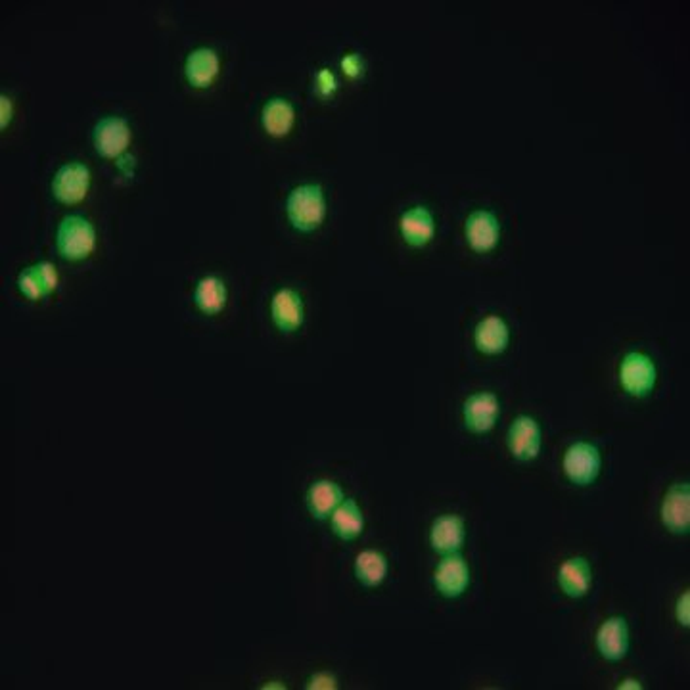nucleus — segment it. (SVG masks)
<instances>
[{
    "label": "nucleus",
    "instance_id": "412c9836",
    "mask_svg": "<svg viewBox=\"0 0 690 690\" xmlns=\"http://www.w3.org/2000/svg\"><path fill=\"white\" fill-rule=\"evenodd\" d=\"M219 73V54L209 46H198L184 60V75L190 85L207 87Z\"/></svg>",
    "mask_w": 690,
    "mask_h": 690
},
{
    "label": "nucleus",
    "instance_id": "7c9ffc66",
    "mask_svg": "<svg viewBox=\"0 0 690 690\" xmlns=\"http://www.w3.org/2000/svg\"><path fill=\"white\" fill-rule=\"evenodd\" d=\"M0 100H2V127H6L12 117V100L6 94H2Z\"/></svg>",
    "mask_w": 690,
    "mask_h": 690
},
{
    "label": "nucleus",
    "instance_id": "c756f323",
    "mask_svg": "<svg viewBox=\"0 0 690 690\" xmlns=\"http://www.w3.org/2000/svg\"><path fill=\"white\" fill-rule=\"evenodd\" d=\"M618 690H643V683L637 677H625L621 679L620 685L616 687Z\"/></svg>",
    "mask_w": 690,
    "mask_h": 690
},
{
    "label": "nucleus",
    "instance_id": "20e7f679",
    "mask_svg": "<svg viewBox=\"0 0 690 690\" xmlns=\"http://www.w3.org/2000/svg\"><path fill=\"white\" fill-rule=\"evenodd\" d=\"M621 390L631 397H646L650 395L658 382V367L656 361L644 351H629L621 359L620 370Z\"/></svg>",
    "mask_w": 690,
    "mask_h": 690
},
{
    "label": "nucleus",
    "instance_id": "ddd939ff",
    "mask_svg": "<svg viewBox=\"0 0 690 690\" xmlns=\"http://www.w3.org/2000/svg\"><path fill=\"white\" fill-rule=\"evenodd\" d=\"M92 138L98 154L106 158H117L129 146L131 127L121 115H106L96 121Z\"/></svg>",
    "mask_w": 690,
    "mask_h": 690
},
{
    "label": "nucleus",
    "instance_id": "9d476101",
    "mask_svg": "<svg viewBox=\"0 0 690 690\" xmlns=\"http://www.w3.org/2000/svg\"><path fill=\"white\" fill-rule=\"evenodd\" d=\"M660 522L673 535H687L690 531L689 482L673 483L660 505Z\"/></svg>",
    "mask_w": 690,
    "mask_h": 690
},
{
    "label": "nucleus",
    "instance_id": "a211bd4d",
    "mask_svg": "<svg viewBox=\"0 0 690 690\" xmlns=\"http://www.w3.org/2000/svg\"><path fill=\"white\" fill-rule=\"evenodd\" d=\"M510 344V326L505 317L489 313L474 326V345L483 355H501Z\"/></svg>",
    "mask_w": 690,
    "mask_h": 690
},
{
    "label": "nucleus",
    "instance_id": "393cba45",
    "mask_svg": "<svg viewBox=\"0 0 690 690\" xmlns=\"http://www.w3.org/2000/svg\"><path fill=\"white\" fill-rule=\"evenodd\" d=\"M35 269H37L39 278H41V282H43V286H45L46 296H50L52 292H56L58 286H60V273H58V269L54 267V263H50V261H39V263L35 265Z\"/></svg>",
    "mask_w": 690,
    "mask_h": 690
},
{
    "label": "nucleus",
    "instance_id": "6e6552de",
    "mask_svg": "<svg viewBox=\"0 0 690 690\" xmlns=\"http://www.w3.org/2000/svg\"><path fill=\"white\" fill-rule=\"evenodd\" d=\"M631 646L629 623L623 616H610L602 621L595 633L598 656L610 664H618L627 658Z\"/></svg>",
    "mask_w": 690,
    "mask_h": 690
},
{
    "label": "nucleus",
    "instance_id": "f3484780",
    "mask_svg": "<svg viewBox=\"0 0 690 690\" xmlns=\"http://www.w3.org/2000/svg\"><path fill=\"white\" fill-rule=\"evenodd\" d=\"M345 493L342 485L328 478L315 480L307 487L305 493V506L311 518L324 522L332 516V512L344 501Z\"/></svg>",
    "mask_w": 690,
    "mask_h": 690
},
{
    "label": "nucleus",
    "instance_id": "cd10ccee",
    "mask_svg": "<svg viewBox=\"0 0 690 690\" xmlns=\"http://www.w3.org/2000/svg\"><path fill=\"white\" fill-rule=\"evenodd\" d=\"M673 614H675V621L689 629L690 627V591H685L677 597V602H675V608H673Z\"/></svg>",
    "mask_w": 690,
    "mask_h": 690
},
{
    "label": "nucleus",
    "instance_id": "b1692460",
    "mask_svg": "<svg viewBox=\"0 0 690 690\" xmlns=\"http://www.w3.org/2000/svg\"><path fill=\"white\" fill-rule=\"evenodd\" d=\"M18 288L22 292L23 296L31 301H41V299L46 298L45 286L39 278V273L33 267H25L22 273L18 275Z\"/></svg>",
    "mask_w": 690,
    "mask_h": 690
},
{
    "label": "nucleus",
    "instance_id": "7ed1b4c3",
    "mask_svg": "<svg viewBox=\"0 0 690 690\" xmlns=\"http://www.w3.org/2000/svg\"><path fill=\"white\" fill-rule=\"evenodd\" d=\"M96 246V230L83 215H66L56 230V248L64 259L83 261Z\"/></svg>",
    "mask_w": 690,
    "mask_h": 690
},
{
    "label": "nucleus",
    "instance_id": "423d86ee",
    "mask_svg": "<svg viewBox=\"0 0 690 690\" xmlns=\"http://www.w3.org/2000/svg\"><path fill=\"white\" fill-rule=\"evenodd\" d=\"M432 583L439 597L449 600L462 597L472 583V570L468 560L460 552L441 556L434 568Z\"/></svg>",
    "mask_w": 690,
    "mask_h": 690
},
{
    "label": "nucleus",
    "instance_id": "bb28decb",
    "mask_svg": "<svg viewBox=\"0 0 690 690\" xmlns=\"http://www.w3.org/2000/svg\"><path fill=\"white\" fill-rule=\"evenodd\" d=\"M315 87L322 96H330L338 91V79L336 73L332 69L321 68L315 75Z\"/></svg>",
    "mask_w": 690,
    "mask_h": 690
},
{
    "label": "nucleus",
    "instance_id": "4468645a",
    "mask_svg": "<svg viewBox=\"0 0 690 690\" xmlns=\"http://www.w3.org/2000/svg\"><path fill=\"white\" fill-rule=\"evenodd\" d=\"M271 319L284 334L298 332L305 322V303L298 290L290 286L276 290L271 299Z\"/></svg>",
    "mask_w": 690,
    "mask_h": 690
},
{
    "label": "nucleus",
    "instance_id": "f257e3e1",
    "mask_svg": "<svg viewBox=\"0 0 690 690\" xmlns=\"http://www.w3.org/2000/svg\"><path fill=\"white\" fill-rule=\"evenodd\" d=\"M286 215L294 229L303 232L319 229L326 217V198L321 184L294 186L286 198Z\"/></svg>",
    "mask_w": 690,
    "mask_h": 690
},
{
    "label": "nucleus",
    "instance_id": "0eeeda50",
    "mask_svg": "<svg viewBox=\"0 0 690 690\" xmlns=\"http://www.w3.org/2000/svg\"><path fill=\"white\" fill-rule=\"evenodd\" d=\"M501 418V399L493 391H474L462 403V420L468 432L489 434Z\"/></svg>",
    "mask_w": 690,
    "mask_h": 690
},
{
    "label": "nucleus",
    "instance_id": "aec40b11",
    "mask_svg": "<svg viewBox=\"0 0 690 690\" xmlns=\"http://www.w3.org/2000/svg\"><path fill=\"white\" fill-rule=\"evenodd\" d=\"M353 575L365 589H378L390 575V560L382 551L365 549L353 560Z\"/></svg>",
    "mask_w": 690,
    "mask_h": 690
},
{
    "label": "nucleus",
    "instance_id": "a878e982",
    "mask_svg": "<svg viewBox=\"0 0 690 690\" xmlns=\"http://www.w3.org/2000/svg\"><path fill=\"white\" fill-rule=\"evenodd\" d=\"M307 690H336L340 689V681L332 671H317L313 673L307 683H305Z\"/></svg>",
    "mask_w": 690,
    "mask_h": 690
},
{
    "label": "nucleus",
    "instance_id": "9b49d317",
    "mask_svg": "<svg viewBox=\"0 0 690 690\" xmlns=\"http://www.w3.org/2000/svg\"><path fill=\"white\" fill-rule=\"evenodd\" d=\"M428 543L430 549L445 556V554H455L462 551L466 543V522L460 514H439L434 518L430 531H428Z\"/></svg>",
    "mask_w": 690,
    "mask_h": 690
},
{
    "label": "nucleus",
    "instance_id": "6ab92c4d",
    "mask_svg": "<svg viewBox=\"0 0 690 690\" xmlns=\"http://www.w3.org/2000/svg\"><path fill=\"white\" fill-rule=\"evenodd\" d=\"M328 522H330L332 533L345 543L359 539L365 533V526H367L363 508L351 497H345L340 506L332 512Z\"/></svg>",
    "mask_w": 690,
    "mask_h": 690
},
{
    "label": "nucleus",
    "instance_id": "dca6fc26",
    "mask_svg": "<svg viewBox=\"0 0 690 690\" xmlns=\"http://www.w3.org/2000/svg\"><path fill=\"white\" fill-rule=\"evenodd\" d=\"M399 232L403 240L414 248L426 246L436 236V217L430 207H409L399 217Z\"/></svg>",
    "mask_w": 690,
    "mask_h": 690
},
{
    "label": "nucleus",
    "instance_id": "f8f14e48",
    "mask_svg": "<svg viewBox=\"0 0 690 690\" xmlns=\"http://www.w3.org/2000/svg\"><path fill=\"white\" fill-rule=\"evenodd\" d=\"M91 186V171L81 161L64 163L52 179V192L58 200L66 204L81 202Z\"/></svg>",
    "mask_w": 690,
    "mask_h": 690
},
{
    "label": "nucleus",
    "instance_id": "2f4dec72",
    "mask_svg": "<svg viewBox=\"0 0 690 690\" xmlns=\"http://www.w3.org/2000/svg\"><path fill=\"white\" fill-rule=\"evenodd\" d=\"M263 690H269V689H278V690H286V685L284 683H280V681H267V685H263L261 687Z\"/></svg>",
    "mask_w": 690,
    "mask_h": 690
},
{
    "label": "nucleus",
    "instance_id": "1a4fd4ad",
    "mask_svg": "<svg viewBox=\"0 0 690 690\" xmlns=\"http://www.w3.org/2000/svg\"><path fill=\"white\" fill-rule=\"evenodd\" d=\"M464 236L468 246L478 253L495 250L501 240V221L491 209H474L464 221Z\"/></svg>",
    "mask_w": 690,
    "mask_h": 690
},
{
    "label": "nucleus",
    "instance_id": "5701e85b",
    "mask_svg": "<svg viewBox=\"0 0 690 690\" xmlns=\"http://www.w3.org/2000/svg\"><path fill=\"white\" fill-rule=\"evenodd\" d=\"M296 121V108L284 96H273L261 110V125L273 137H284L290 133Z\"/></svg>",
    "mask_w": 690,
    "mask_h": 690
},
{
    "label": "nucleus",
    "instance_id": "39448f33",
    "mask_svg": "<svg viewBox=\"0 0 690 690\" xmlns=\"http://www.w3.org/2000/svg\"><path fill=\"white\" fill-rule=\"evenodd\" d=\"M506 447L510 457L518 462H531L541 455L543 428L531 414H518L506 432Z\"/></svg>",
    "mask_w": 690,
    "mask_h": 690
},
{
    "label": "nucleus",
    "instance_id": "4be33fe9",
    "mask_svg": "<svg viewBox=\"0 0 690 690\" xmlns=\"http://www.w3.org/2000/svg\"><path fill=\"white\" fill-rule=\"evenodd\" d=\"M229 301V288L221 276L206 275L196 282L194 303L204 315H219Z\"/></svg>",
    "mask_w": 690,
    "mask_h": 690
},
{
    "label": "nucleus",
    "instance_id": "2eb2a0df",
    "mask_svg": "<svg viewBox=\"0 0 690 690\" xmlns=\"http://www.w3.org/2000/svg\"><path fill=\"white\" fill-rule=\"evenodd\" d=\"M556 583L568 598L587 597L593 589V568L585 556H570L556 570Z\"/></svg>",
    "mask_w": 690,
    "mask_h": 690
},
{
    "label": "nucleus",
    "instance_id": "f03ea898",
    "mask_svg": "<svg viewBox=\"0 0 690 690\" xmlns=\"http://www.w3.org/2000/svg\"><path fill=\"white\" fill-rule=\"evenodd\" d=\"M562 472L575 487L593 485L602 472L600 449L591 441H574L562 457Z\"/></svg>",
    "mask_w": 690,
    "mask_h": 690
},
{
    "label": "nucleus",
    "instance_id": "c85d7f7f",
    "mask_svg": "<svg viewBox=\"0 0 690 690\" xmlns=\"http://www.w3.org/2000/svg\"><path fill=\"white\" fill-rule=\"evenodd\" d=\"M340 66L344 69L345 75L349 77H359L363 71H365V58L357 52H349L345 54L340 62Z\"/></svg>",
    "mask_w": 690,
    "mask_h": 690
}]
</instances>
